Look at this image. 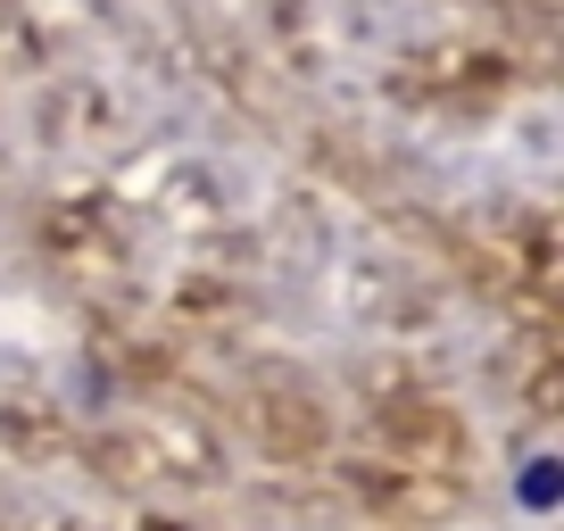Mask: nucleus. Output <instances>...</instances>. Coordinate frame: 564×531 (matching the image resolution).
Instances as JSON below:
<instances>
[{
	"instance_id": "obj_1",
	"label": "nucleus",
	"mask_w": 564,
	"mask_h": 531,
	"mask_svg": "<svg viewBox=\"0 0 564 531\" xmlns=\"http://www.w3.org/2000/svg\"><path fill=\"white\" fill-rule=\"evenodd\" d=\"M556 481H564V465H556V457H531V474H523V507H531V514H547V507H556Z\"/></svg>"
}]
</instances>
